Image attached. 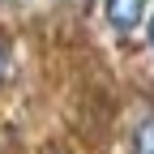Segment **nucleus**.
Returning a JSON list of instances; mask_svg holds the SVG:
<instances>
[{
	"label": "nucleus",
	"mask_w": 154,
	"mask_h": 154,
	"mask_svg": "<svg viewBox=\"0 0 154 154\" xmlns=\"http://www.w3.org/2000/svg\"><path fill=\"white\" fill-rule=\"evenodd\" d=\"M9 77H13V43L9 34H0V90L9 86Z\"/></svg>",
	"instance_id": "3"
},
{
	"label": "nucleus",
	"mask_w": 154,
	"mask_h": 154,
	"mask_svg": "<svg viewBox=\"0 0 154 154\" xmlns=\"http://www.w3.org/2000/svg\"><path fill=\"white\" fill-rule=\"evenodd\" d=\"M133 154H154V116H146L133 128Z\"/></svg>",
	"instance_id": "2"
},
{
	"label": "nucleus",
	"mask_w": 154,
	"mask_h": 154,
	"mask_svg": "<svg viewBox=\"0 0 154 154\" xmlns=\"http://www.w3.org/2000/svg\"><path fill=\"white\" fill-rule=\"evenodd\" d=\"M146 34H150V47H154V13H150V26H146Z\"/></svg>",
	"instance_id": "4"
},
{
	"label": "nucleus",
	"mask_w": 154,
	"mask_h": 154,
	"mask_svg": "<svg viewBox=\"0 0 154 154\" xmlns=\"http://www.w3.org/2000/svg\"><path fill=\"white\" fill-rule=\"evenodd\" d=\"M103 17L116 34H133L146 22V0H103Z\"/></svg>",
	"instance_id": "1"
}]
</instances>
